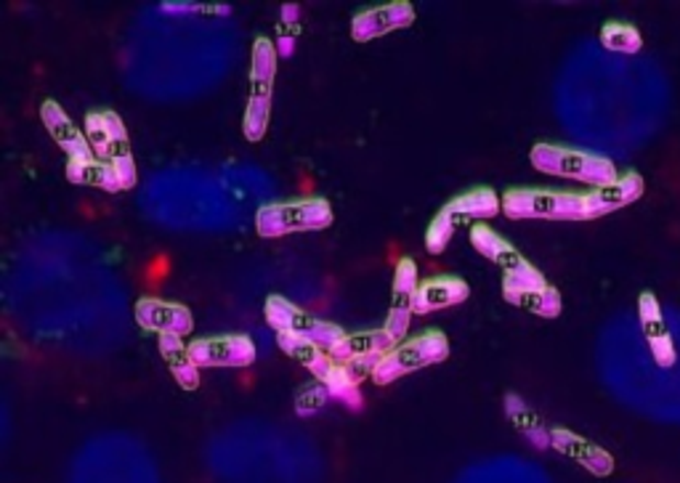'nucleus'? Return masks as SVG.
Returning a JSON list of instances; mask_svg holds the SVG:
<instances>
[{"mask_svg": "<svg viewBox=\"0 0 680 483\" xmlns=\"http://www.w3.org/2000/svg\"><path fill=\"white\" fill-rule=\"evenodd\" d=\"M5 303L37 342L107 353L129 335L125 288L97 247L78 234H41L16 252Z\"/></svg>", "mask_w": 680, "mask_h": 483, "instance_id": "f257e3e1", "label": "nucleus"}, {"mask_svg": "<svg viewBox=\"0 0 680 483\" xmlns=\"http://www.w3.org/2000/svg\"><path fill=\"white\" fill-rule=\"evenodd\" d=\"M237 48L228 5L157 3L144 9L125 41V80L144 99L205 97L237 67Z\"/></svg>", "mask_w": 680, "mask_h": 483, "instance_id": "f03ea898", "label": "nucleus"}, {"mask_svg": "<svg viewBox=\"0 0 680 483\" xmlns=\"http://www.w3.org/2000/svg\"><path fill=\"white\" fill-rule=\"evenodd\" d=\"M277 181L256 165H174L157 170L138 192V207L155 226L179 234H224L256 224L277 202Z\"/></svg>", "mask_w": 680, "mask_h": 483, "instance_id": "7ed1b4c3", "label": "nucleus"}, {"mask_svg": "<svg viewBox=\"0 0 680 483\" xmlns=\"http://www.w3.org/2000/svg\"><path fill=\"white\" fill-rule=\"evenodd\" d=\"M208 473L219 483H322L324 462L314 441L285 425L239 419L205 447Z\"/></svg>", "mask_w": 680, "mask_h": 483, "instance_id": "20e7f679", "label": "nucleus"}, {"mask_svg": "<svg viewBox=\"0 0 680 483\" xmlns=\"http://www.w3.org/2000/svg\"><path fill=\"white\" fill-rule=\"evenodd\" d=\"M67 483H163V479L155 454L142 438L125 430H104L75 451Z\"/></svg>", "mask_w": 680, "mask_h": 483, "instance_id": "39448f33", "label": "nucleus"}, {"mask_svg": "<svg viewBox=\"0 0 680 483\" xmlns=\"http://www.w3.org/2000/svg\"><path fill=\"white\" fill-rule=\"evenodd\" d=\"M529 160L539 173L569 178V181L588 183V187H609L614 183L620 173H616L614 162L603 155H593V151L571 149V146L558 144H537L532 149Z\"/></svg>", "mask_w": 680, "mask_h": 483, "instance_id": "423d86ee", "label": "nucleus"}, {"mask_svg": "<svg viewBox=\"0 0 680 483\" xmlns=\"http://www.w3.org/2000/svg\"><path fill=\"white\" fill-rule=\"evenodd\" d=\"M333 224V207L327 200L320 196H306V200L290 202H271L256 215V232L260 237L275 239L288 237V234H306L322 232Z\"/></svg>", "mask_w": 680, "mask_h": 483, "instance_id": "0eeeda50", "label": "nucleus"}, {"mask_svg": "<svg viewBox=\"0 0 680 483\" xmlns=\"http://www.w3.org/2000/svg\"><path fill=\"white\" fill-rule=\"evenodd\" d=\"M502 213L513 221H588L584 194L553 189H511L502 196Z\"/></svg>", "mask_w": 680, "mask_h": 483, "instance_id": "6e6552de", "label": "nucleus"}, {"mask_svg": "<svg viewBox=\"0 0 680 483\" xmlns=\"http://www.w3.org/2000/svg\"><path fill=\"white\" fill-rule=\"evenodd\" d=\"M500 210L502 200L492 189H473V192L455 196V200L447 202V205L438 210L436 218L431 221L428 232H425V247H428V252L438 256L442 250H447L457 228L470 224V221L492 218Z\"/></svg>", "mask_w": 680, "mask_h": 483, "instance_id": "1a4fd4ad", "label": "nucleus"}, {"mask_svg": "<svg viewBox=\"0 0 680 483\" xmlns=\"http://www.w3.org/2000/svg\"><path fill=\"white\" fill-rule=\"evenodd\" d=\"M275 80H277V48L269 37H258L256 46H253L250 97H247L245 125H243L247 142H260V138L266 136Z\"/></svg>", "mask_w": 680, "mask_h": 483, "instance_id": "9d476101", "label": "nucleus"}, {"mask_svg": "<svg viewBox=\"0 0 680 483\" xmlns=\"http://www.w3.org/2000/svg\"><path fill=\"white\" fill-rule=\"evenodd\" d=\"M264 314L277 335H292V338L311 340L316 342V346H322L324 351H330L335 342L346 338V333H343V327H338V324L324 322L320 316L309 314V311L296 306V303L288 301L285 295L266 297Z\"/></svg>", "mask_w": 680, "mask_h": 483, "instance_id": "9b49d317", "label": "nucleus"}, {"mask_svg": "<svg viewBox=\"0 0 680 483\" xmlns=\"http://www.w3.org/2000/svg\"><path fill=\"white\" fill-rule=\"evenodd\" d=\"M86 136L93 146V155L118 170L125 189L136 187V162H133L123 120L114 112H91L86 117Z\"/></svg>", "mask_w": 680, "mask_h": 483, "instance_id": "f8f14e48", "label": "nucleus"}, {"mask_svg": "<svg viewBox=\"0 0 680 483\" xmlns=\"http://www.w3.org/2000/svg\"><path fill=\"white\" fill-rule=\"evenodd\" d=\"M449 356V342L442 333H423L417 338L397 342L389 353L380 356L375 364V383H391V380L402 378V374L417 372L423 367L438 364Z\"/></svg>", "mask_w": 680, "mask_h": 483, "instance_id": "ddd939ff", "label": "nucleus"}, {"mask_svg": "<svg viewBox=\"0 0 680 483\" xmlns=\"http://www.w3.org/2000/svg\"><path fill=\"white\" fill-rule=\"evenodd\" d=\"M258 356L256 342L247 335H219L189 342V359L194 367H247Z\"/></svg>", "mask_w": 680, "mask_h": 483, "instance_id": "4468645a", "label": "nucleus"}, {"mask_svg": "<svg viewBox=\"0 0 680 483\" xmlns=\"http://www.w3.org/2000/svg\"><path fill=\"white\" fill-rule=\"evenodd\" d=\"M421 288V279H417V266L412 258H402L397 263V277H393V290H391V308L389 319H386V333L393 340H402L410 329V319L415 314V295Z\"/></svg>", "mask_w": 680, "mask_h": 483, "instance_id": "2eb2a0df", "label": "nucleus"}, {"mask_svg": "<svg viewBox=\"0 0 680 483\" xmlns=\"http://www.w3.org/2000/svg\"><path fill=\"white\" fill-rule=\"evenodd\" d=\"M453 483H543L535 465L516 454H492L462 470Z\"/></svg>", "mask_w": 680, "mask_h": 483, "instance_id": "dca6fc26", "label": "nucleus"}, {"mask_svg": "<svg viewBox=\"0 0 680 483\" xmlns=\"http://www.w3.org/2000/svg\"><path fill=\"white\" fill-rule=\"evenodd\" d=\"M133 316L144 329L157 335H176V338H187L194 329L192 311L181 303L160 301V297H142L133 308Z\"/></svg>", "mask_w": 680, "mask_h": 483, "instance_id": "f3484780", "label": "nucleus"}, {"mask_svg": "<svg viewBox=\"0 0 680 483\" xmlns=\"http://www.w3.org/2000/svg\"><path fill=\"white\" fill-rule=\"evenodd\" d=\"M41 120H43V125H46L48 136L59 144V149L65 151L69 162H80V160H91V157H97L93 155V146L91 142H88L86 133L73 123V117H69V114L62 110L56 101H51V99L43 101Z\"/></svg>", "mask_w": 680, "mask_h": 483, "instance_id": "a211bd4d", "label": "nucleus"}, {"mask_svg": "<svg viewBox=\"0 0 680 483\" xmlns=\"http://www.w3.org/2000/svg\"><path fill=\"white\" fill-rule=\"evenodd\" d=\"M638 316H640V329H644V338L648 351H651L654 361L665 370H670L672 364L678 361L676 346H672L670 329H667L662 308H659V301L654 292H640L638 297Z\"/></svg>", "mask_w": 680, "mask_h": 483, "instance_id": "6ab92c4d", "label": "nucleus"}, {"mask_svg": "<svg viewBox=\"0 0 680 483\" xmlns=\"http://www.w3.org/2000/svg\"><path fill=\"white\" fill-rule=\"evenodd\" d=\"M415 22V9L412 3H389V5H375V9L359 11L352 22V35L354 41L367 43L375 41L380 35H389L393 30L410 27Z\"/></svg>", "mask_w": 680, "mask_h": 483, "instance_id": "aec40b11", "label": "nucleus"}, {"mask_svg": "<svg viewBox=\"0 0 680 483\" xmlns=\"http://www.w3.org/2000/svg\"><path fill=\"white\" fill-rule=\"evenodd\" d=\"M644 178L638 173H625L616 178L614 183H609V187L595 189V192L584 194V215H588V221L593 218H603V215L614 213V210H622L627 205H633L635 200H640L644 196Z\"/></svg>", "mask_w": 680, "mask_h": 483, "instance_id": "412c9836", "label": "nucleus"}, {"mask_svg": "<svg viewBox=\"0 0 680 483\" xmlns=\"http://www.w3.org/2000/svg\"><path fill=\"white\" fill-rule=\"evenodd\" d=\"M393 346H397V340H393L383 327L370 329V333L346 335V338L335 342L327 353L333 356L338 364H352V361H378L380 356L389 353Z\"/></svg>", "mask_w": 680, "mask_h": 483, "instance_id": "4be33fe9", "label": "nucleus"}, {"mask_svg": "<svg viewBox=\"0 0 680 483\" xmlns=\"http://www.w3.org/2000/svg\"><path fill=\"white\" fill-rule=\"evenodd\" d=\"M468 282H462L460 277L425 279L415 295V314H434V311L460 306L462 301H468Z\"/></svg>", "mask_w": 680, "mask_h": 483, "instance_id": "5701e85b", "label": "nucleus"}, {"mask_svg": "<svg viewBox=\"0 0 680 483\" xmlns=\"http://www.w3.org/2000/svg\"><path fill=\"white\" fill-rule=\"evenodd\" d=\"M550 447L561 451V454L571 457L575 462H580V465L584 470H590L593 475H609L614 470V460L609 451L595 447V443L584 441V438L580 436L569 434V430H553Z\"/></svg>", "mask_w": 680, "mask_h": 483, "instance_id": "b1692460", "label": "nucleus"}, {"mask_svg": "<svg viewBox=\"0 0 680 483\" xmlns=\"http://www.w3.org/2000/svg\"><path fill=\"white\" fill-rule=\"evenodd\" d=\"M470 245H473L487 260H492L494 266H500L502 274H511V271H516L526 263V258L521 256L511 242L500 237L494 228H489L484 224L473 226V232H470Z\"/></svg>", "mask_w": 680, "mask_h": 483, "instance_id": "393cba45", "label": "nucleus"}, {"mask_svg": "<svg viewBox=\"0 0 680 483\" xmlns=\"http://www.w3.org/2000/svg\"><path fill=\"white\" fill-rule=\"evenodd\" d=\"M67 178L78 187H93L101 192H123L125 183L112 165L101 162L99 157L80 162H67Z\"/></svg>", "mask_w": 680, "mask_h": 483, "instance_id": "a878e982", "label": "nucleus"}, {"mask_svg": "<svg viewBox=\"0 0 680 483\" xmlns=\"http://www.w3.org/2000/svg\"><path fill=\"white\" fill-rule=\"evenodd\" d=\"M160 353L165 356V361H168L176 378L181 380V385H197V370H200V367H194V361L189 359V346H183L181 338H176V335H160Z\"/></svg>", "mask_w": 680, "mask_h": 483, "instance_id": "bb28decb", "label": "nucleus"}, {"mask_svg": "<svg viewBox=\"0 0 680 483\" xmlns=\"http://www.w3.org/2000/svg\"><path fill=\"white\" fill-rule=\"evenodd\" d=\"M601 46L614 50V54H638L644 48V37H640L633 24L609 22L601 30Z\"/></svg>", "mask_w": 680, "mask_h": 483, "instance_id": "cd10ccee", "label": "nucleus"}]
</instances>
